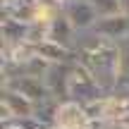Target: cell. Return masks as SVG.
I'll return each instance as SVG.
<instances>
[{
  "mask_svg": "<svg viewBox=\"0 0 129 129\" xmlns=\"http://www.w3.org/2000/svg\"><path fill=\"white\" fill-rule=\"evenodd\" d=\"M77 62L84 64L105 96H112L117 91V84L122 77V50L120 43H112L108 38L98 36L96 31L79 34L77 41Z\"/></svg>",
  "mask_w": 129,
  "mask_h": 129,
  "instance_id": "cell-1",
  "label": "cell"
},
{
  "mask_svg": "<svg viewBox=\"0 0 129 129\" xmlns=\"http://www.w3.org/2000/svg\"><path fill=\"white\" fill-rule=\"evenodd\" d=\"M101 98H105V93L98 86V81L93 79V74L79 62L72 64V72H69V101H77L81 105H86V103L101 101Z\"/></svg>",
  "mask_w": 129,
  "mask_h": 129,
  "instance_id": "cell-2",
  "label": "cell"
},
{
  "mask_svg": "<svg viewBox=\"0 0 129 129\" xmlns=\"http://www.w3.org/2000/svg\"><path fill=\"white\" fill-rule=\"evenodd\" d=\"M62 14L69 19V24H72L79 34L91 31V29L96 26V22L101 19L98 12H96V7L91 5V0H67V3L62 5Z\"/></svg>",
  "mask_w": 129,
  "mask_h": 129,
  "instance_id": "cell-3",
  "label": "cell"
},
{
  "mask_svg": "<svg viewBox=\"0 0 129 129\" xmlns=\"http://www.w3.org/2000/svg\"><path fill=\"white\" fill-rule=\"evenodd\" d=\"M3 88H14L22 96H26L34 105H41V103L50 101V93H48V86L41 77H26V74H19L14 79H7L3 81Z\"/></svg>",
  "mask_w": 129,
  "mask_h": 129,
  "instance_id": "cell-4",
  "label": "cell"
},
{
  "mask_svg": "<svg viewBox=\"0 0 129 129\" xmlns=\"http://www.w3.org/2000/svg\"><path fill=\"white\" fill-rule=\"evenodd\" d=\"M55 127H60V129H88L91 127V117L86 115V110H84L81 103L64 101V103L57 105Z\"/></svg>",
  "mask_w": 129,
  "mask_h": 129,
  "instance_id": "cell-5",
  "label": "cell"
},
{
  "mask_svg": "<svg viewBox=\"0 0 129 129\" xmlns=\"http://www.w3.org/2000/svg\"><path fill=\"white\" fill-rule=\"evenodd\" d=\"M69 72H72V64H50V69L46 72L43 81H46L53 101L57 103L69 101Z\"/></svg>",
  "mask_w": 129,
  "mask_h": 129,
  "instance_id": "cell-6",
  "label": "cell"
},
{
  "mask_svg": "<svg viewBox=\"0 0 129 129\" xmlns=\"http://www.w3.org/2000/svg\"><path fill=\"white\" fill-rule=\"evenodd\" d=\"M98 36L108 38L112 43H122L124 38H129V14H112V17H101L96 22V26L91 29Z\"/></svg>",
  "mask_w": 129,
  "mask_h": 129,
  "instance_id": "cell-7",
  "label": "cell"
},
{
  "mask_svg": "<svg viewBox=\"0 0 129 129\" xmlns=\"http://www.w3.org/2000/svg\"><path fill=\"white\" fill-rule=\"evenodd\" d=\"M48 41L60 43V46L74 50V48H77V41H79V31L69 24V19L60 12L55 19H50V24H48Z\"/></svg>",
  "mask_w": 129,
  "mask_h": 129,
  "instance_id": "cell-8",
  "label": "cell"
},
{
  "mask_svg": "<svg viewBox=\"0 0 129 129\" xmlns=\"http://www.w3.org/2000/svg\"><path fill=\"white\" fill-rule=\"evenodd\" d=\"M0 103L10 110V115H12L14 122L26 120V117H34V115H36V105H34L26 96H22L19 91H14V88H3Z\"/></svg>",
  "mask_w": 129,
  "mask_h": 129,
  "instance_id": "cell-9",
  "label": "cell"
},
{
  "mask_svg": "<svg viewBox=\"0 0 129 129\" xmlns=\"http://www.w3.org/2000/svg\"><path fill=\"white\" fill-rule=\"evenodd\" d=\"M26 34H29V24L19 22L14 17L3 14L0 19V36H3V46H19L26 43Z\"/></svg>",
  "mask_w": 129,
  "mask_h": 129,
  "instance_id": "cell-10",
  "label": "cell"
},
{
  "mask_svg": "<svg viewBox=\"0 0 129 129\" xmlns=\"http://www.w3.org/2000/svg\"><path fill=\"white\" fill-rule=\"evenodd\" d=\"M34 48H36V55L46 57L50 64H74L77 62V50H69V48L60 46V43L46 41V43L34 46Z\"/></svg>",
  "mask_w": 129,
  "mask_h": 129,
  "instance_id": "cell-11",
  "label": "cell"
},
{
  "mask_svg": "<svg viewBox=\"0 0 129 129\" xmlns=\"http://www.w3.org/2000/svg\"><path fill=\"white\" fill-rule=\"evenodd\" d=\"M48 24L50 22H31L29 24V34H26L29 46H41V43L48 41Z\"/></svg>",
  "mask_w": 129,
  "mask_h": 129,
  "instance_id": "cell-12",
  "label": "cell"
},
{
  "mask_svg": "<svg viewBox=\"0 0 129 129\" xmlns=\"http://www.w3.org/2000/svg\"><path fill=\"white\" fill-rule=\"evenodd\" d=\"M91 5L96 7L98 17H112V14H120V0H91Z\"/></svg>",
  "mask_w": 129,
  "mask_h": 129,
  "instance_id": "cell-13",
  "label": "cell"
},
{
  "mask_svg": "<svg viewBox=\"0 0 129 129\" xmlns=\"http://www.w3.org/2000/svg\"><path fill=\"white\" fill-rule=\"evenodd\" d=\"M19 124L24 129H50L46 122H41L38 117H26V120H19Z\"/></svg>",
  "mask_w": 129,
  "mask_h": 129,
  "instance_id": "cell-14",
  "label": "cell"
},
{
  "mask_svg": "<svg viewBox=\"0 0 129 129\" xmlns=\"http://www.w3.org/2000/svg\"><path fill=\"white\" fill-rule=\"evenodd\" d=\"M120 7H122V14H129V0H120Z\"/></svg>",
  "mask_w": 129,
  "mask_h": 129,
  "instance_id": "cell-15",
  "label": "cell"
},
{
  "mask_svg": "<svg viewBox=\"0 0 129 129\" xmlns=\"http://www.w3.org/2000/svg\"><path fill=\"white\" fill-rule=\"evenodd\" d=\"M3 129H24L19 122H10V124H3Z\"/></svg>",
  "mask_w": 129,
  "mask_h": 129,
  "instance_id": "cell-16",
  "label": "cell"
},
{
  "mask_svg": "<svg viewBox=\"0 0 129 129\" xmlns=\"http://www.w3.org/2000/svg\"><path fill=\"white\" fill-rule=\"evenodd\" d=\"M105 129H127V127H122V124H108Z\"/></svg>",
  "mask_w": 129,
  "mask_h": 129,
  "instance_id": "cell-17",
  "label": "cell"
},
{
  "mask_svg": "<svg viewBox=\"0 0 129 129\" xmlns=\"http://www.w3.org/2000/svg\"><path fill=\"white\" fill-rule=\"evenodd\" d=\"M50 129H60V127H50Z\"/></svg>",
  "mask_w": 129,
  "mask_h": 129,
  "instance_id": "cell-18",
  "label": "cell"
}]
</instances>
